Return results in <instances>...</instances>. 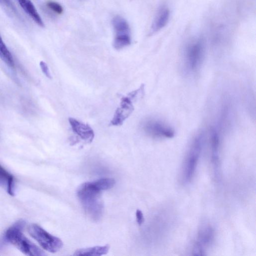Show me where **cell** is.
<instances>
[{
    "instance_id": "obj_1",
    "label": "cell",
    "mask_w": 256,
    "mask_h": 256,
    "mask_svg": "<svg viewBox=\"0 0 256 256\" xmlns=\"http://www.w3.org/2000/svg\"><path fill=\"white\" fill-rule=\"evenodd\" d=\"M101 192L94 181L84 183L78 189V198L88 216L94 222L98 221L103 214Z\"/></svg>"
},
{
    "instance_id": "obj_2",
    "label": "cell",
    "mask_w": 256,
    "mask_h": 256,
    "mask_svg": "<svg viewBox=\"0 0 256 256\" xmlns=\"http://www.w3.org/2000/svg\"><path fill=\"white\" fill-rule=\"evenodd\" d=\"M24 222L20 220L10 226L6 232L5 237L8 242L14 245L22 253L29 256H44L46 254L30 242L24 234L22 230Z\"/></svg>"
},
{
    "instance_id": "obj_3",
    "label": "cell",
    "mask_w": 256,
    "mask_h": 256,
    "mask_svg": "<svg viewBox=\"0 0 256 256\" xmlns=\"http://www.w3.org/2000/svg\"><path fill=\"white\" fill-rule=\"evenodd\" d=\"M206 52V42L202 36L193 38L186 44L183 50L184 66L189 72H194L202 64Z\"/></svg>"
},
{
    "instance_id": "obj_4",
    "label": "cell",
    "mask_w": 256,
    "mask_h": 256,
    "mask_svg": "<svg viewBox=\"0 0 256 256\" xmlns=\"http://www.w3.org/2000/svg\"><path fill=\"white\" fill-rule=\"evenodd\" d=\"M203 142L204 136L202 134L196 136L192 141L184 164L182 178L184 183L189 182L194 176L202 150Z\"/></svg>"
},
{
    "instance_id": "obj_5",
    "label": "cell",
    "mask_w": 256,
    "mask_h": 256,
    "mask_svg": "<svg viewBox=\"0 0 256 256\" xmlns=\"http://www.w3.org/2000/svg\"><path fill=\"white\" fill-rule=\"evenodd\" d=\"M28 230L30 235L48 252H56L62 247L63 242L60 238L50 234L37 224H31Z\"/></svg>"
},
{
    "instance_id": "obj_6",
    "label": "cell",
    "mask_w": 256,
    "mask_h": 256,
    "mask_svg": "<svg viewBox=\"0 0 256 256\" xmlns=\"http://www.w3.org/2000/svg\"><path fill=\"white\" fill-rule=\"evenodd\" d=\"M144 86L142 85L137 90L130 92L127 96L121 98L120 106L117 108L110 121V125L119 126L122 124L134 110L132 100L140 94H144Z\"/></svg>"
},
{
    "instance_id": "obj_7",
    "label": "cell",
    "mask_w": 256,
    "mask_h": 256,
    "mask_svg": "<svg viewBox=\"0 0 256 256\" xmlns=\"http://www.w3.org/2000/svg\"><path fill=\"white\" fill-rule=\"evenodd\" d=\"M112 25L115 33L113 46L116 50L122 49L131 43L130 32L127 21L120 16L112 19Z\"/></svg>"
},
{
    "instance_id": "obj_8",
    "label": "cell",
    "mask_w": 256,
    "mask_h": 256,
    "mask_svg": "<svg viewBox=\"0 0 256 256\" xmlns=\"http://www.w3.org/2000/svg\"><path fill=\"white\" fill-rule=\"evenodd\" d=\"M142 129L146 134L154 138H172L174 135V131L170 126L153 118L144 121Z\"/></svg>"
},
{
    "instance_id": "obj_9",
    "label": "cell",
    "mask_w": 256,
    "mask_h": 256,
    "mask_svg": "<svg viewBox=\"0 0 256 256\" xmlns=\"http://www.w3.org/2000/svg\"><path fill=\"white\" fill-rule=\"evenodd\" d=\"M214 236L212 227L209 225L202 226L200 230L196 241L194 244V255L203 256L208 247L212 243Z\"/></svg>"
},
{
    "instance_id": "obj_10",
    "label": "cell",
    "mask_w": 256,
    "mask_h": 256,
    "mask_svg": "<svg viewBox=\"0 0 256 256\" xmlns=\"http://www.w3.org/2000/svg\"><path fill=\"white\" fill-rule=\"evenodd\" d=\"M68 122L73 132L81 139L91 142L94 137V133L92 128L73 118H70Z\"/></svg>"
},
{
    "instance_id": "obj_11",
    "label": "cell",
    "mask_w": 256,
    "mask_h": 256,
    "mask_svg": "<svg viewBox=\"0 0 256 256\" xmlns=\"http://www.w3.org/2000/svg\"><path fill=\"white\" fill-rule=\"evenodd\" d=\"M170 12L168 8L166 6H160L152 22L150 33H156L164 28L170 20Z\"/></svg>"
},
{
    "instance_id": "obj_12",
    "label": "cell",
    "mask_w": 256,
    "mask_h": 256,
    "mask_svg": "<svg viewBox=\"0 0 256 256\" xmlns=\"http://www.w3.org/2000/svg\"><path fill=\"white\" fill-rule=\"evenodd\" d=\"M210 134L211 160L215 173L217 174L219 166L220 136L218 132L214 128L210 130Z\"/></svg>"
},
{
    "instance_id": "obj_13",
    "label": "cell",
    "mask_w": 256,
    "mask_h": 256,
    "mask_svg": "<svg viewBox=\"0 0 256 256\" xmlns=\"http://www.w3.org/2000/svg\"><path fill=\"white\" fill-rule=\"evenodd\" d=\"M0 186L4 188L12 196L14 194V179L13 176L0 164Z\"/></svg>"
},
{
    "instance_id": "obj_14",
    "label": "cell",
    "mask_w": 256,
    "mask_h": 256,
    "mask_svg": "<svg viewBox=\"0 0 256 256\" xmlns=\"http://www.w3.org/2000/svg\"><path fill=\"white\" fill-rule=\"evenodd\" d=\"M20 5L25 12L39 26L44 27V23L30 0H17Z\"/></svg>"
},
{
    "instance_id": "obj_15",
    "label": "cell",
    "mask_w": 256,
    "mask_h": 256,
    "mask_svg": "<svg viewBox=\"0 0 256 256\" xmlns=\"http://www.w3.org/2000/svg\"><path fill=\"white\" fill-rule=\"evenodd\" d=\"M110 249L108 245L103 246H95L85 248L77 250L74 255V256H100L106 254Z\"/></svg>"
},
{
    "instance_id": "obj_16",
    "label": "cell",
    "mask_w": 256,
    "mask_h": 256,
    "mask_svg": "<svg viewBox=\"0 0 256 256\" xmlns=\"http://www.w3.org/2000/svg\"><path fill=\"white\" fill-rule=\"evenodd\" d=\"M0 58L10 68L14 67V62L13 56L8 48L4 42L0 35Z\"/></svg>"
},
{
    "instance_id": "obj_17",
    "label": "cell",
    "mask_w": 256,
    "mask_h": 256,
    "mask_svg": "<svg viewBox=\"0 0 256 256\" xmlns=\"http://www.w3.org/2000/svg\"><path fill=\"white\" fill-rule=\"evenodd\" d=\"M46 6L48 8L56 14H60L63 12L62 6L56 2L48 1L46 3Z\"/></svg>"
},
{
    "instance_id": "obj_18",
    "label": "cell",
    "mask_w": 256,
    "mask_h": 256,
    "mask_svg": "<svg viewBox=\"0 0 256 256\" xmlns=\"http://www.w3.org/2000/svg\"><path fill=\"white\" fill-rule=\"evenodd\" d=\"M0 2L12 13L18 14L16 9L12 0H0Z\"/></svg>"
},
{
    "instance_id": "obj_19",
    "label": "cell",
    "mask_w": 256,
    "mask_h": 256,
    "mask_svg": "<svg viewBox=\"0 0 256 256\" xmlns=\"http://www.w3.org/2000/svg\"><path fill=\"white\" fill-rule=\"evenodd\" d=\"M40 68L44 74L48 78H52V76L50 72L48 64L44 62L41 61L40 63Z\"/></svg>"
},
{
    "instance_id": "obj_20",
    "label": "cell",
    "mask_w": 256,
    "mask_h": 256,
    "mask_svg": "<svg viewBox=\"0 0 256 256\" xmlns=\"http://www.w3.org/2000/svg\"><path fill=\"white\" fill-rule=\"evenodd\" d=\"M136 220L138 225H142L144 222V215L142 212L140 210H137L136 213Z\"/></svg>"
}]
</instances>
